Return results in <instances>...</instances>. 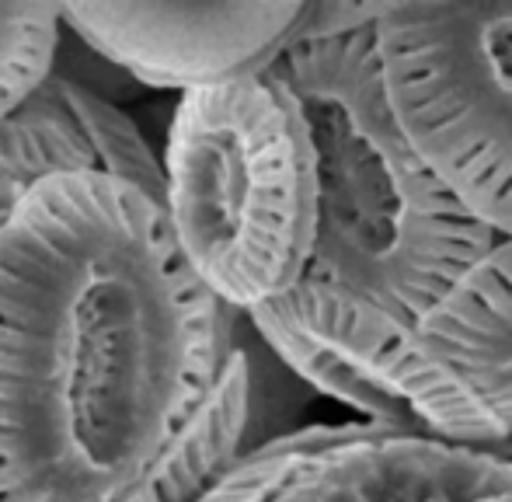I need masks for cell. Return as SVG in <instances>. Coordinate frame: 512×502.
<instances>
[{
    "label": "cell",
    "instance_id": "4",
    "mask_svg": "<svg viewBox=\"0 0 512 502\" xmlns=\"http://www.w3.org/2000/svg\"><path fill=\"white\" fill-rule=\"evenodd\" d=\"M373 32L415 147L512 241V0H391Z\"/></svg>",
    "mask_w": 512,
    "mask_h": 502
},
{
    "label": "cell",
    "instance_id": "10",
    "mask_svg": "<svg viewBox=\"0 0 512 502\" xmlns=\"http://www.w3.org/2000/svg\"><path fill=\"white\" fill-rule=\"evenodd\" d=\"M49 88L56 91L60 105L70 112V119L88 140L95 164L102 175H112L119 182H129L154 196L157 203L168 199V175H164V161L154 154L150 140L129 112H122L105 95L81 88V84L67 81L60 74H49Z\"/></svg>",
    "mask_w": 512,
    "mask_h": 502
},
{
    "label": "cell",
    "instance_id": "7",
    "mask_svg": "<svg viewBox=\"0 0 512 502\" xmlns=\"http://www.w3.org/2000/svg\"><path fill=\"white\" fill-rule=\"evenodd\" d=\"M269 502H512V457L366 422L356 440L310 461Z\"/></svg>",
    "mask_w": 512,
    "mask_h": 502
},
{
    "label": "cell",
    "instance_id": "3",
    "mask_svg": "<svg viewBox=\"0 0 512 502\" xmlns=\"http://www.w3.org/2000/svg\"><path fill=\"white\" fill-rule=\"evenodd\" d=\"M171 231L189 265L248 318L304 283L317 241L314 143L279 74L192 91L164 143Z\"/></svg>",
    "mask_w": 512,
    "mask_h": 502
},
{
    "label": "cell",
    "instance_id": "6",
    "mask_svg": "<svg viewBox=\"0 0 512 502\" xmlns=\"http://www.w3.org/2000/svg\"><path fill=\"white\" fill-rule=\"evenodd\" d=\"M63 28L154 91H206L269 74L307 32L310 0L67 4Z\"/></svg>",
    "mask_w": 512,
    "mask_h": 502
},
{
    "label": "cell",
    "instance_id": "5",
    "mask_svg": "<svg viewBox=\"0 0 512 502\" xmlns=\"http://www.w3.org/2000/svg\"><path fill=\"white\" fill-rule=\"evenodd\" d=\"M258 339L304 384L387 433L506 454V429L415 321L304 276L248 314Z\"/></svg>",
    "mask_w": 512,
    "mask_h": 502
},
{
    "label": "cell",
    "instance_id": "11",
    "mask_svg": "<svg viewBox=\"0 0 512 502\" xmlns=\"http://www.w3.org/2000/svg\"><path fill=\"white\" fill-rule=\"evenodd\" d=\"M366 422H317L248 447L199 502H269L310 461L356 440Z\"/></svg>",
    "mask_w": 512,
    "mask_h": 502
},
{
    "label": "cell",
    "instance_id": "1",
    "mask_svg": "<svg viewBox=\"0 0 512 502\" xmlns=\"http://www.w3.org/2000/svg\"><path fill=\"white\" fill-rule=\"evenodd\" d=\"M241 321L143 189L102 171L28 189L0 231V502H129Z\"/></svg>",
    "mask_w": 512,
    "mask_h": 502
},
{
    "label": "cell",
    "instance_id": "12",
    "mask_svg": "<svg viewBox=\"0 0 512 502\" xmlns=\"http://www.w3.org/2000/svg\"><path fill=\"white\" fill-rule=\"evenodd\" d=\"M60 42L56 4H0V123L49 81Z\"/></svg>",
    "mask_w": 512,
    "mask_h": 502
},
{
    "label": "cell",
    "instance_id": "13",
    "mask_svg": "<svg viewBox=\"0 0 512 502\" xmlns=\"http://www.w3.org/2000/svg\"><path fill=\"white\" fill-rule=\"evenodd\" d=\"M28 196V185L18 175H11L7 168H0V231L11 220V213L18 210V203Z\"/></svg>",
    "mask_w": 512,
    "mask_h": 502
},
{
    "label": "cell",
    "instance_id": "9",
    "mask_svg": "<svg viewBox=\"0 0 512 502\" xmlns=\"http://www.w3.org/2000/svg\"><path fill=\"white\" fill-rule=\"evenodd\" d=\"M251 356L244 346L234 349L216 384L213 398L189 429L171 443L157 468L143 478L129 502H199L227 475L244 454V436L251 422Z\"/></svg>",
    "mask_w": 512,
    "mask_h": 502
},
{
    "label": "cell",
    "instance_id": "8",
    "mask_svg": "<svg viewBox=\"0 0 512 502\" xmlns=\"http://www.w3.org/2000/svg\"><path fill=\"white\" fill-rule=\"evenodd\" d=\"M418 332L502 422L512 457V241L488 251L418 321Z\"/></svg>",
    "mask_w": 512,
    "mask_h": 502
},
{
    "label": "cell",
    "instance_id": "2",
    "mask_svg": "<svg viewBox=\"0 0 512 502\" xmlns=\"http://www.w3.org/2000/svg\"><path fill=\"white\" fill-rule=\"evenodd\" d=\"M304 109L317 168L310 279L422 321L499 238L422 157L394 109L377 32L300 39L272 67Z\"/></svg>",
    "mask_w": 512,
    "mask_h": 502
}]
</instances>
